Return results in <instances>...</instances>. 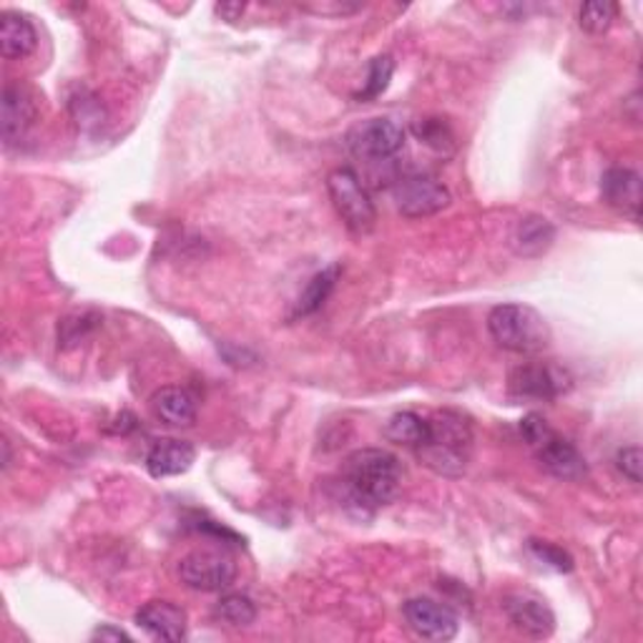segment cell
Instances as JSON below:
<instances>
[{
	"instance_id": "obj_33",
	"label": "cell",
	"mask_w": 643,
	"mask_h": 643,
	"mask_svg": "<svg viewBox=\"0 0 643 643\" xmlns=\"http://www.w3.org/2000/svg\"><path fill=\"white\" fill-rule=\"evenodd\" d=\"M11 442L8 440H3V471H8V467H11Z\"/></svg>"
},
{
	"instance_id": "obj_4",
	"label": "cell",
	"mask_w": 643,
	"mask_h": 643,
	"mask_svg": "<svg viewBox=\"0 0 643 643\" xmlns=\"http://www.w3.org/2000/svg\"><path fill=\"white\" fill-rule=\"evenodd\" d=\"M327 191L347 229H352L354 234L372 232L377 222V208L358 173L352 169H335L327 177Z\"/></svg>"
},
{
	"instance_id": "obj_29",
	"label": "cell",
	"mask_w": 643,
	"mask_h": 643,
	"mask_svg": "<svg viewBox=\"0 0 643 643\" xmlns=\"http://www.w3.org/2000/svg\"><path fill=\"white\" fill-rule=\"evenodd\" d=\"M641 465H643V455L639 445L623 448L619 450V455H616V467H619L621 475L629 477L633 485L641 483Z\"/></svg>"
},
{
	"instance_id": "obj_27",
	"label": "cell",
	"mask_w": 643,
	"mask_h": 643,
	"mask_svg": "<svg viewBox=\"0 0 643 643\" xmlns=\"http://www.w3.org/2000/svg\"><path fill=\"white\" fill-rule=\"evenodd\" d=\"M528 553L533 555V559L541 563V566L553 568L559 573H571L573 566H576L566 551L559 549V545L549 543V541H528Z\"/></svg>"
},
{
	"instance_id": "obj_12",
	"label": "cell",
	"mask_w": 643,
	"mask_h": 643,
	"mask_svg": "<svg viewBox=\"0 0 643 643\" xmlns=\"http://www.w3.org/2000/svg\"><path fill=\"white\" fill-rule=\"evenodd\" d=\"M601 194L608 206L623 216H631L633 222L641 219V204H643V189L639 171L629 167H613L603 173L601 179Z\"/></svg>"
},
{
	"instance_id": "obj_17",
	"label": "cell",
	"mask_w": 643,
	"mask_h": 643,
	"mask_svg": "<svg viewBox=\"0 0 643 643\" xmlns=\"http://www.w3.org/2000/svg\"><path fill=\"white\" fill-rule=\"evenodd\" d=\"M151 413L171 428H189L196 420V399L184 387H161L151 397Z\"/></svg>"
},
{
	"instance_id": "obj_31",
	"label": "cell",
	"mask_w": 643,
	"mask_h": 643,
	"mask_svg": "<svg viewBox=\"0 0 643 643\" xmlns=\"http://www.w3.org/2000/svg\"><path fill=\"white\" fill-rule=\"evenodd\" d=\"M214 11H216V15H222L224 21L234 23V21H239L241 15H245L247 5H245V3H219V5L214 8Z\"/></svg>"
},
{
	"instance_id": "obj_7",
	"label": "cell",
	"mask_w": 643,
	"mask_h": 643,
	"mask_svg": "<svg viewBox=\"0 0 643 643\" xmlns=\"http://www.w3.org/2000/svg\"><path fill=\"white\" fill-rule=\"evenodd\" d=\"M350 151L364 161H387L405 146V128L393 119H368L347 134Z\"/></svg>"
},
{
	"instance_id": "obj_25",
	"label": "cell",
	"mask_w": 643,
	"mask_h": 643,
	"mask_svg": "<svg viewBox=\"0 0 643 643\" xmlns=\"http://www.w3.org/2000/svg\"><path fill=\"white\" fill-rule=\"evenodd\" d=\"M616 15H619V5L608 3V0H598V3H584L578 11V23L580 29L590 36H601L608 29H611Z\"/></svg>"
},
{
	"instance_id": "obj_18",
	"label": "cell",
	"mask_w": 643,
	"mask_h": 643,
	"mask_svg": "<svg viewBox=\"0 0 643 643\" xmlns=\"http://www.w3.org/2000/svg\"><path fill=\"white\" fill-rule=\"evenodd\" d=\"M555 241V227L543 219V216H526V219L518 222V227L512 229L510 247L518 257L535 259L545 255L553 247Z\"/></svg>"
},
{
	"instance_id": "obj_24",
	"label": "cell",
	"mask_w": 643,
	"mask_h": 643,
	"mask_svg": "<svg viewBox=\"0 0 643 643\" xmlns=\"http://www.w3.org/2000/svg\"><path fill=\"white\" fill-rule=\"evenodd\" d=\"M101 317L95 312H81V315H71L66 319H60L58 325V345L64 350H74V347L81 345L86 337L95 332L99 327Z\"/></svg>"
},
{
	"instance_id": "obj_22",
	"label": "cell",
	"mask_w": 643,
	"mask_h": 643,
	"mask_svg": "<svg viewBox=\"0 0 643 643\" xmlns=\"http://www.w3.org/2000/svg\"><path fill=\"white\" fill-rule=\"evenodd\" d=\"M413 134L420 138L425 146H430L432 151H438L442 156H450L458 146L453 128H450L448 121L442 119H417L413 124Z\"/></svg>"
},
{
	"instance_id": "obj_15",
	"label": "cell",
	"mask_w": 643,
	"mask_h": 643,
	"mask_svg": "<svg viewBox=\"0 0 643 643\" xmlns=\"http://www.w3.org/2000/svg\"><path fill=\"white\" fill-rule=\"evenodd\" d=\"M538 460H541L545 471L561 477V481H580L588 473L586 458L578 453V448L559 436H553L538 448Z\"/></svg>"
},
{
	"instance_id": "obj_28",
	"label": "cell",
	"mask_w": 643,
	"mask_h": 643,
	"mask_svg": "<svg viewBox=\"0 0 643 643\" xmlns=\"http://www.w3.org/2000/svg\"><path fill=\"white\" fill-rule=\"evenodd\" d=\"M520 436L526 438L528 445H533L538 450L543 445V442H549L555 432L551 430V425L543 415L530 413L523 417V420H520Z\"/></svg>"
},
{
	"instance_id": "obj_26",
	"label": "cell",
	"mask_w": 643,
	"mask_h": 643,
	"mask_svg": "<svg viewBox=\"0 0 643 643\" xmlns=\"http://www.w3.org/2000/svg\"><path fill=\"white\" fill-rule=\"evenodd\" d=\"M395 74V60L393 56H377L372 58L368 81H364V89L358 93L360 101H372L387 91L390 81H393Z\"/></svg>"
},
{
	"instance_id": "obj_8",
	"label": "cell",
	"mask_w": 643,
	"mask_h": 643,
	"mask_svg": "<svg viewBox=\"0 0 643 643\" xmlns=\"http://www.w3.org/2000/svg\"><path fill=\"white\" fill-rule=\"evenodd\" d=\"M510 393L530 399H555L573 387L568 370L553 362H528L510 372Z\"/></svg>"
},
{
	"instance_id": "obj_9",
	"label": "cell",
	"mask_w": 643,
	"mask_h": 643,
	"mask_svg": "<svg viewBox=\"0 0 643 643\" xmlns=\"http://www.w3.org/2000/svg\"><path fill=\"white\" fill-rule=\"evenodd\" d=\"M38 121V99L29 86L8 83L0 101V134L8 146L23 142Z\"/></svg>"
},
{
	"instance_id": "obj_3",
	"label": "cell",
	"mask_w": 643,
	"mask_h": 643,
	"mask_svg": "<svg viewBox=\"0 0 643 643\" xmlns=\"http://www.w3.org/2000/svg\"><path fill=\"white\" fill-rule=\"evenodd\" d=\"M488 332L503 350L538 354L551 345V327L541 312L528 304H498L488 315Z\"/></svg>"
},
{
	"instance_id": "obj_11",
	"label": "cell",
	"mask_w": 643,
	"mask_h": 643,
	"mask_svg": "<svg viewBox=\"0 0 643 643\" xmlns=\"http://www.w3.org/2000/svg\"><path fill=\"white\" fill-rule=\"evenodd\" d=\"M503 611H506L512 629L523 633V636L549 639L555 631V613L551 611V606L530 594L506 596Z\"/></svg>"
},
{
	"instance_id": "obj_10",
	"label": "cell",
	"mask_w": 643,
	"mask_h": 643,
	"mask_svg": "<svg viewBox=\"0 0 643 643\" xmlns=\"http://www.w3.org/2000/svg\"><path fill=\"white\" fill-rule=\"evenodd\" d=\"M403 613L407 625L425 641H450L458 636L460 623L455 611L432 598H410L403 606Z\"/></svg>"
},
{
	"instance_id": "obj_5",
	"label": "cell",
	"mask_w": 643,
	"mask_h": 643,
	"mask_svg": "<svg viewBox=\"0 0 643 643\" xmlns=\"http://www.w3.org/2000/svg\"><path fill=\"white\" fill-rule=\"evenodd\" d=\"M393 199L397 212L407 216V219H425V216L440 214L453 202L450 189L428 173H413V177H403L395 181Z\"/></svg>"
},
{
	"instance_id": "obj_32",
	"label": "cell",
	"mask_w": 643,
	"mask_h": 643,
	"mask_svg": "<svg viewBox=\"0 0 643 643\" xmlns=\"http://www.w3.org/2000/svg\"><path fill=\"white\" fill-rule=\"evenodd\" d=\"M91 639H95V641H128V633L126 631H121V629H114V625H101V629H95L93 631V636Z\"/></svg>"
},
{
	"instance_id": "obj_16",
	"label": "cell",
	"mask_w": 643,
	"mask_h": 643,
	"mask_svg": "<svg viewBox=\"0 0 643 643\" xmlns=\"http://www.w3.org/2000/svg\"><path fill=\"white\" fill-rule=\"evenodd\" d=\"M38 46V33L23 13L5 11L0 15V54L8 60L31 56Z\"/></svg>"
},
{
	"instance_id": "obj_2",
	"label": "cell",
	"mask_w": 643,
	"mask_h": 643,
	"mask_svg": "<svg viewBox=\"0 0 643 643\" xmlns=\"http://www.w3.org/2000/svg\"><path fill=\"white\" fill-rule=\"evenodd\" d=\"M415 455L432 473L445 477H460L465 473L473 455V428L465 415L455 410H438L428 417V432Z\"/></svg>"
},
{
	"instance_id": "obj_20",
	"label": "cell",
	"mask_w": 643,
	"mask_h": 643,
	"mask_svg": "<svg viewBox=\"0 0 643 643\" xmlns=\"http://www.w3.org/2000/svg\"><path fill=\"white\" fill-rule=\"evenodd\" d=\"M428 432V417H420L417 413H395L385 425V438L395 445L417 448Z\"/></svg>"
},
{
	"instance_id": "obj_14",
	"label": "cell",
	"mask_w": 643,
	"mask_h": 643,
	"mask_svg": "<svg viewBox=\"0 0 643 643\" xmlns=\"http://www.w3.org/2000/svg\"><path fill=\"white\" fill-rule=\"evenodd\" d=\"M196 460V448L187 440H159L146 455V471L151 477H173L187 473Z\"/></svg>"
},
{
	"instance_id": "obj_19",
	"label": "cell",
	"mask_w": 643,
	"mask_h": 643,
	"mask_svg": "<svg viewBox=\"0 0 643 643\" xmlns=\"http://www.w3.org/2000/svg\"><path fill=\"white\" fill-rule=\"evenodd\" d=\"M342 274V267L340 264H329L312 277L309 284L304 286V292L300 294L297 304H294V312H292V319H300V317H309L315 315L317 309H322V304L329 300V294H332L337 280H340Z\"/></svg>"
},
{
	"instance_id": "obj_1",
	"label": "cell",
	"mask_w": 643,
	"mask_h": 643,
	"mask_svg": "<svg viewBox=\"0 0 643 643\" xmlns=\"http://www.w3.org/2000/svg\"><path fill=\"white\" fill-rule=\"evenodd\" d=\"M342 485L360 510H377L397 498L403 485V463L387 450H358L345 460Z\"/></svg>"
},
{
	"instance_id": "obj_23",
	"label": "cell",
	"mask_w": 643,
	"mask_h": 643,
	"mask_svg": "<svg viewBox=\"0 0 643 643\" xmlns=\"http://www.w3.org/2000/svg\"><path fill=\"white\" fill-rule=\"evenodd\" d=\"M214 616L222 623L234 625V629H245V625L255 623V619H257V606H255V601H251L249 596L232 594V596H224L222 601L216 603Z\"/></svg>"
},
{
	"instance_id": "obj_30",
	"label": "cell",
	"mask_w": 643,
	"mask_h": 643,
	"mask_svg": "<svg viewBox=\"0 0 643 643\" xmlns=\"http://www.w3.org/2000/svg\"><path fill=\"white\" fill-rule=\"evenodd\" d=\"M304 11H309V13H322V15H345V13H354V11H360V3H352V5H345V3H337L335 8L332 5H302Z\"/></svg>"
},
{
	"instance_id": "obj_13",
	"label": "cell",
	"mask_w": 643,
	"mask_h": 643,
	"mask_svg": "<svg viewBox=\"0 0 643 643\" xmlns=\"http://www.w3.org/2000/svg\"><path fill=\"white\" fill-rule=\"evenodd\" d=\"M136 625L159 641H181L187 636V611L171 601H149L136 611Z\"/></svg>"
},
{
	"instance_id": "obj_21",
	"label": "cell",
	"mask_w": 643,
	"mask_h": 643,
	"mask_svg": "<svg viewBox=\"0 0 643 643\" xmlns=\"http://www.w3.org/2000/svg\"><path fill=\"white\" fill-rule=\"evenodd\" d=\"M68 111H71L78 128L83 132H95L106 124V109H103L101 99L89 89H78L71 99H68Z\"/></svg>"
},
{
	"instance_id": "obj_6",
	"label": "cell",
	"mask_w": 643,
	"mask_h": 643,
	"mask_svg": "<svg viewBox=\"0 0 643 643\" xmlns=\"http://www.w3.org/2000/svg\"><path fill=\"white\" fill-rule=\"evenodd\" d=\"M179 576L191 590L216 594V590H224L234 584V578H237V563H234L232 555L222 551L199 549L181 559Z\"/></svg>"
}]
</instances>
